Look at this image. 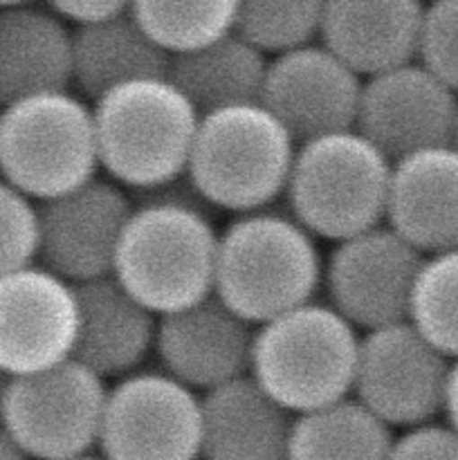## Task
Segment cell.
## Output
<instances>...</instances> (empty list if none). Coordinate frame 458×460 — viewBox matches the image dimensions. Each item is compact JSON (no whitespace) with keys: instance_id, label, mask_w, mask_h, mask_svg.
Listing matches in <instances>:
<instances>
[{"instance_id":"obj_34","label":"cell","mask_w":458,"mask_h":460,"mask_svg":"<svg viewBox=\"0 0 458 460\" xmlns=\"http://www.w3.org/2000/svg\"><path fill=\"white\" fill-rule=\"evenodd\" d=\"M9 385V376L0 368V409H3V400H4V391H7Z\"/></svg>"},{"instance_id":"obj_36","label":"cell","mask_w":458,"mask_h":460,"mask_svg":"<svg viewBox=\"0 0 458 460\" xmlns=\"http://www.w3.org/2000/svg\"><path fill=\"white\" fill-rule=\"evenodd\" d=\"M452 144L458 148V117H456V126H454V135H452Z\"/></svg>"},{"instance_id":"obj_30","label":"cell","mask_w":458,"mask_h":460,"mask_svg":"<svg viewBox=\"0 0 458 460\" xmlns=\"http://www.w3.org/2000/svg\"><path fill=\"white\" fill-rule=\"evenodd\" d=\"M393 458H458V427L440 416L398 429Z\"/></svg>"},{"instance_id":"obj_10","label":"cell","mask_w":458,"mask_h":460,"mask_svg":"<svg viewBox=\"0 0 458 460\" xmlns=\"http://www.w3.org/2000/svg\"><path fill=\"white\" fill-rule=\"evenodd\" d=\"M425 254L386 223L332 243L323 259L326 301L359 331L409 319Z\"/></svg>"},{"instance_id":"obj_21","label":"cell","mask_w":458,"mask_h":460,"mask_svg":"<svg viewBox=\"0 0 458 460\" xmlns=\"http://www.w3.org/2000/svg\"><path fill=\"white\" fill-rule=\"evenodd\" d=\"M425 0H328L319 40L362 76L413 61Z\"/></svg>"},{"instance_id":"obj_3","label":"cell","mask_w":458,"mask_h":460,"mask_svg":"<svg viewBox=\"0 0 458 460\" xmlns=\"http://www.w3.org/2000/svg\"><path fill=\"white\" fill-rule=\"evenodd\" d=\"M99 166L133 193L187 173L200 111L169 75L126 81L92 102Z\"/></svg>"},{"instance_id":"obj_35","label":"cell","mask_w":458,"mask_h":460,"mask_svg":"<svg viewBox=\"0 0 458 460\" xmlns=\"http://www.w3.org/2000/svg\"><path fill=\"white\" fill-rule=\"evenodd\" d=\"M18 3H31V0H0V7H7V4H18Z\"/></svg>"},{"instance_id":"obj_13","label":"cell","mask_w":458,"mask_h":460,"mask_svg":"<svg viewBox=\"0 0 458 460\" xmlns=\"http://www.w3.org/2000/svg\"><path fill=\"white\" fill-rule=\"evenodd\" d=\"M76 326L75 283L39 261L0 274V368L9 377L72 358Z\"/></svg>"},{"instance_id":"obj_14","label":"cell","mask_w":458,"mask_h":460,"mask_svg":"<svg viewBox=\"0 0 458 460\" xmlns=\"http://www.w3.org/2000/svg\"><path fill=\"white\" fill-rule=\"evenodd\" d=\"M456 117V90L413 58L364 76L355 128L398 160L452 142Z\"/></svg>"},{"instance_id":"obj_11","label":"cell","mask_w":458,"mask_h":460,"mask_svg":"<svg viewBox=\"0 0 458 460\" xmlns=\"http://www.w3.org/2000/svg\"><path fill=\"white\" fill-rule=\"evenodd\" d=\"M452 358L409 319L362 332L353 394L395 431L443 416Z\"/></svg>"},{"instance_id":"obj_9","label":"cell","mask_w":458,"mask_h":460,"mask_svg":"<svg viewBox=\"0 0 458 460\" xmlns=\"http://www.w3.org/2000/svg\"><path fill=\"white\" fill-rule=\"evenodd\" d=\"M99 454L119 460L202 456L200 391L164 368H137L108 386Z\"/></svg>"},{"instance_id":"obj_26","label":"cell","mask_w":458,"mask_h":460,"mask_svg":"<svg viewBox=\"0 0 458 460\" xmlns=\"http://www.w3.org/2000/svg\"><path fill=\"white\" fill-rule=\"evenodd\" d=\"M409 322L447 358H458V247L425 254Z\"/></svg>"},{"instance_id":"obj_2","label":"cell","mask_w":458,"mask_h":460,"mask_svg":"<svg viewBox=\"0 0 458 460\" xmlns=\"http://www.w3.org/2000/svg\"><path fill=\"white\" fill-rule=\"evenodd\" d=\"M319 238L290 211L233 214L220 232L214 292L254 326L317 299L323 283Z\"/></svg>"},{"instance_id":"obj_7","label":"cell","mask_w":458,"mask_h":460,"mask_svg":"<svg viewBox=\"0 0 458 460\" xmlns=\"http://www.w3.org/2000/svg\"><path fill=\"white\" fill-rule=\"evenodd\" d=\"M92 102L70 88L0 108V175L40 202L99 175Z\"/></svg>"},{"instance_id":"obj_20","label":"cell","mask_w":458,"mask_h":460,"mask_svg":"<svg viewBox=\"0 0 458 460\" xmlns=\"http://www.w3.org/2000/svg\"><path fill=\"white\" fill-rule=\"evenodd\" d=\"M72 88V27L49 4L0 7V108Z\"/></svg>"},{"instance_id":"obj_16","label":"cell","mask_w":458,"mask_h":460,"mask_svg":"<svg viewBox=\"0 0 458 460\" xmlns=\"http://www.w3.org/2000/svg\"><path fill=\"white\" fill-rule=\"evenodd\" d=\"M256 326L218 295L160 314L155 358L160 367L196 391L250 371Z\"/></svg>"},{"instance_id":"obj_28","label":"cell","mask_w":458,"mask_h":460,"mask_svg":"<svg viewBox=\"0 0 458 460\" xmlns=\"http://www.w3.org/2000/svg\"><path fill=\"white\" fill-rule=\"evenodd\" d=\"M39 252V202L0 175V274L34 263Z\"/></svg>"},{"instance_id":"obj_4","label":"cell","mask_w":458,"mask_h":460,"mask_svg":"<svg viewBox=\"0 0 458 460\" xmlns=\"http://www.w3.org/2000/svg\"><path fill=\"white\" fill-rule=\"evenodd\" d=\"M296 139L263 102L200 115L187 175L214 211L245 214L283 198Z\"/></svg>"},{"instance_id":"obj_25","label":"cell","mask_w":458,"mask_h":460,"mask_svg":"<svg viewBox=\"0 0 458 460\" xmlns=\"http://www.w3.org/2000/svg\"><path fill=\"white\" fill-rule=\"evenodd\" d=\"M238 0H133L130 13L173 57L233 31Z\"/></svg>"},{"instance_id":"obj_23","label":"cell","mask_w":458,"mask_h":460,"mask_svg":"<svg viewBox=\"0 0 458 460\" xmlns=\"http://www.w3.org/2000/svg\"><path fill=\"white\" fill-rule=\"evenodd\" d=\"M269 57L236 30L171 57L169 76L202 112L260 102Z\"/></svg>"},{"instance_id":"obj_32","label":"cell","mask_w":458,"mask_h":460,"mask_svg":"<svg viewBox=\"0 0 458 460\" xmlns=\"http://www.w3.org/2000/svg\"><path fill=\"white\" fill-rule=\"evenodd\" d=\"M443 416L447 418V420L452 422V425L458 427V358H454L452 364H449L447 389H445Z\"/></svg>"},{"instance_id":"obj_29","label":"cell","mask_w":458,"mask_h":460,"mask_svg":"<svg viewBox=\"0 0 458 460\" xmlns=\"http://www.w3.org/2000/svg\"><path fill=\"white\" fill-rule=\"evenodd\" d=\"M416 58L458 93V0H425Z\"/></svg>"},{"instance_id":"obj_12","label":"cell","mask_w":458,"mask_h":460,"mask_svg":"<svg viewBox=\"0 0 458 460\" xmlns=\"http://www.w3.org/2000/svg\"><path fill=\"white\" fill-rule=\"evenodd\" d=\"M133 207L128 189L108 175L40 200L36 261L70 283L112 274Z\"/></svg>"},{"instance_id":"obj_24","label":"cell","mask_w":458,"mask_h":460,"mask_svg":"<svg viewBox=\"0 0 458 460\" xmlns=\"http://www.w3.org/2000/svg\"><path fill=\"white\" fill-rule=\"evenodd\" d=\"M395 429L355 394L295 413L287 458H386Z\"/></svg>"},{"instance_id":"obj_33","label":"cell","mask_w":458,"mask_h":460,"mask_svg":"<svg viewBox=\"0 0 458 460\" xmlns=\"http://www.w3.org/2000/svg\"><path fill=\"white\" fill-rule=\"evenodd\" d=\"M0 458H22L21 449L13 443L12 434L7 431V427L0 420Z\"/></svg>"},{"instance_id":"obj_31","label":"cell","mask_w":458,"mask_h":460,"mask_svg":"<svg viewBox=\"0 0 458 460\" xmlns=\"http://www.w3.org/2000/svg\"><path fill=\"white\" fill-rule=\"evenodd\" d=\"M130 3L133 0H45V4H49L72 25L128 12Z\"/></svg>"},{"instance_id":"obj_22","label":"cell","mask_w":458,"mask_h":460,"mask_svg":"<svg viewBox=\"0 0 458 460\" xmlns=\"http://www.w3.org/2000/svg\"><path fill=\"white\" fill-rule=\"evenodd\" d=\"M171 54L128 12L72 27V88L94 102L115 85L169 75Z\"/></svg>"},{"instance_id":"obj_5","label":"cell","mask_w":458,"mask_h":460,"mask_svg":"<svg viewBox=\"0 0 458 460\" xmlns=\"http://www.w3.org/2000/svg\"><path fill=\"white\" fill-rule=\"evenodd\" d=\"M393 160L357 128L332 130L296 144L283 198L319 241L382 225Z\"/></svg>"},{"instance_id":"obj_27","label":"cell","mask_w":458,"mask_h":460,"mask_svg":"<svg viewBox=\"0 0 458 460\" xmlns=\"http://www.w3.org/2000/svg\"><path fill=\"white\" fill-rule=\"evenodd\" d=\"M328 0H238L233 30L274 57L319 40Z\"/></svg>"},{"instance_id":"obj_8","label":"cell","mask_w":458,"mask_h":460,"mask_svg":"<svg viewBox=\"0 0 458 460\" xmlns=\"http://www.w3.org/2000/svg\"><path fill=\"white\" fill-rule=\"evenodd\" d=\"M106 377L76 358L9 377L0 420L22 456L70 460L97 452Z\"/></svg>"},{"instance_id":"obj_18","label":"cell","mask_w":458,"mask_h":460,"mask_svg":"<svg viewBox=\"0 0 458 460\" xmlns=\"http://www.w3.org/2000/svg\"><path fill=\"white\" fill-rule=\"evenodd\" d=\"M384 223L422 254L458 247V148L452 142L393 160Z\"/></svg>"},{"instance_id":"obj_6","label":"cell","mask_w":458,"mask_h":460,"mask_svg":"<svg viewBox=\"0 0 458 460\" xmlns=\"http://www.w3.org/2000/svg\"><path fill=\"white\" fill-rule=\"evenodd\" d=\"M362 331L328 301H305L259 323L250 373L292 413L353 394Z\"/></svg>"},{"instance_id":"obj_19","label":"cell","mask_w":458,"mask_h":460,"mask_svg":"<svg viewBox=\"0 0 458 460\" xmlns=\"http://www.w3.org/2000/svg\"><path fill=\"white\" fill-rule=\"evenodd\" d=\"M202 456L214 460L287 458L295 413L250 371L200 394Z\"/></svg>"},{"instance_id":"obj_15","label":"cell","mask_w":458,"mask_h":460,"mask_svg":"<svg viewBox=\"0 0 458 460\" xmlns=\"http://www.w3.org/2000/svg\"><path fill=\"white\" fill-rule=\"evenodd\" d=\"M364 76L321 40L269 57L260 102L296 142L353 128Z\"/></svg>"},{"instance_id":"obj_1","label":"cell","mask_w":458,"mask_h":460,"mask_svg":"<svg viewBox=\"0 0 458 460\" xmlns=\"http://www.w3.org/2000/svg\"><path fill=\"white\" fill-rule=\"evenodd\" d=\"M214 209L189 175L135 193L112 274L157 314L214 295L218 238Z\"/></svg>"},{"instance_id":"obj_17","label":"cell","mask_w":458,"mask_h":460,"mask_svg":"<svg viewBox=\"0 0 458 460\" xmlns=\"http://www.w3.org/2000/svg\"><path fill=\"white\" fill-rule=\"evenodd\" d=\"M79 326L72 358L106 380L137 371L155 353L160 314L137 299L115 274L75 283Z\"/></svg>"}]
</instances>
